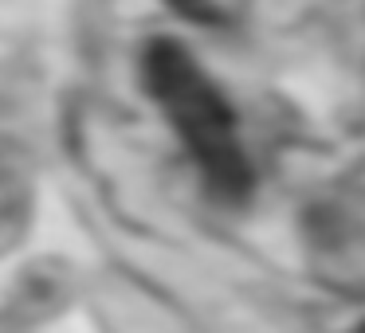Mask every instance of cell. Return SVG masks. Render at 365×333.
Wrapping results in <instances>:
<instances>
[{
    "label": "cell",
    "mask_w": 365,
    "mask_h": 333,
    "mask_svg": "<svg viewBox=\"0 0 365 333\" xmlns=\"http://www.w3.org/2000/svg\"><path fill=\"white\" fill-rule=\"evenodd\" d=\"M145 87L161 102L169 126L189 145L192 161L205 169L208 184L224 196L240 200L252 189V169L236 137V114L224 95L205 79L197 59L177 40H153L142 59Z\"/></svg>",
    "instance_id": "cell-1"
}]
</instances>
